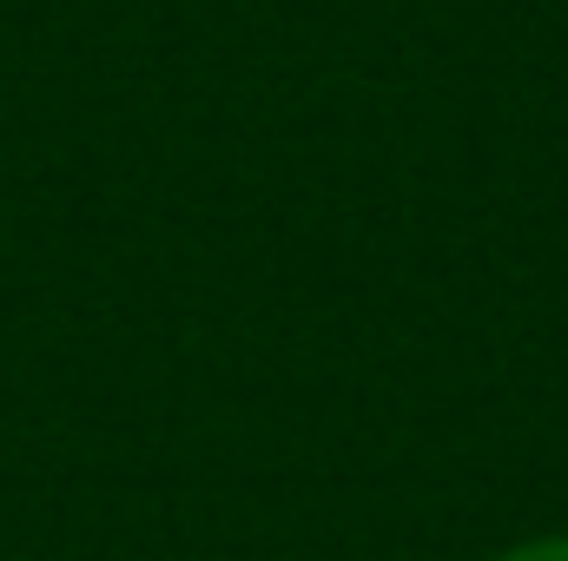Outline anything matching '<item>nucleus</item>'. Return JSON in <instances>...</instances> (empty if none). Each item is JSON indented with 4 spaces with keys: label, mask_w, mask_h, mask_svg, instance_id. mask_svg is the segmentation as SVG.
I'll list each match as a JSON object with an SVG mask.
<instances>
[{
    "label": "nucleus",
    "mask_w": 568,
    "mask_h": 561,
    "mask_svg": "<svg viewBox=\"0 0 568 561\" xmlns=\"http://www.w3.org/2000/svg\"><path fill=\"white\" fill-rule=\"evenodd\" d=\"M496 561H568V536H536V542H516Z\"/></svg>",
    "instance_id": "obj_1"
}]
</instances>
